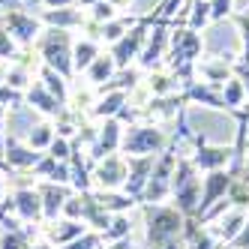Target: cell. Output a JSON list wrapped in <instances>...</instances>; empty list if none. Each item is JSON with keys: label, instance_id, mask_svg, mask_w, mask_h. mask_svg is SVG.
Listing matches in <instances>:
<instances>
[{"label": "cell", "instance_id": "1", "mask_svg": "<svg viewBox=\"0 0 249 249\" xmlns=\"http://www.w3.org/2000/svg\"><path fill=\"white\" fill-rule=\"evenodd\" d=\"M72 33L60 30V27H45L42 36L36 39V54L39 63L54 69L57 75H63L66 81L75 78V69H72Z\"/></svg>", "mask_w": 249, "mask_h": 249}, {"label": "cell", "instance_id": "2", "mask_svg": "<svg viewBox=\"0 0 249 249\" xmlns=\"http://www.w3.org/2000/svg\"><path fill=\"white\" fill-rule=\"evenodd\" d=\"M144 210V234L150 249H159L165 243H174L183 231V213L177 207H165V204H141Z\"/></svg>", "mask_w": 249, "mask_h": 249}, {"label": "cell", "instance_id": "3", "mask_svg": "<svg viewBox=\"0 0 249 249\" xmlns=\"http://www.w3.org/2000/svg\"><path fill=\"white\" fill-rule=\"evenodd\" d=\"M171 195L177 201V210L183 216H195L201 201V177L198 168L192 165V159H177V168L171 177Z\"/></svg>", "mask_w": 249, "mask_h": 249}, {"label": "cell", "instance_id": "4", "mask_svg": "<svg viewBox=\"0 0 249 249\" xmlns=\"http://www.w3.org/2000/svg\"><path fill=\"white\" fill-rule=\"evenodd\" d=\"M168 144V135L156 126V123H129V129H123L120 153L123 156H156Z\"/></svg>", "mask_w": 249, "mask_h": 249}, {"label": "cell", "instance_id": "5", "mask_svg": "<svg viewBox=\"0 0 249 249\" xmlns=\"http://www.w3.org/2000/svg\"><path fill=\"white\" fill-rule=\"evenodd\" d=\"M126 177H129L126 156H123V153H111V156L99 159V162L93 165L90 183H93V189H99V192H117V189L126 186Z\"/></svg>", "mask_w": 249, "mask_h": 249}, {"label": "cell", "instance_id": "6", "mask_svg": "<svg viewBox=\"0 0 249 249\" xmlns=\"http://www.w3.org/2000/svg\"><path fill=\"white\" fill-rule=\"evenodd\" d=\"M0 21L6 24L9 36L18 42V48H33L36 39L42 36V30H45V24L39 21V15H27L21 9H3L0 12Z\"/></svg>", "mask_w": 249, "mask_h": 249}, {"label": "cell", "instance_id": "7", "mask_svg": "<svg viewBox=\"0 0 249 249\" xmlns=\"http://www.w3.org/2000/svg\"><path fill=\"white\" fill-rule=\"evenodd\" d=\"M120 141H123L120 117H111V120L96 123V132H93V138H90V144H87V150H90V159H93V165L99 162V159L111 156V153H120Z\"/></svg>", "mask_w": 249, "mask_h": 249}, {"label": "cell", "instance_id": "8", "mask_svg": "<svg viewBox=\"0 0 249 249\" xmlns=\"http://www.w3.org/2000/svg\"><path fill=\"white\" fill-rule=\"evenodd\" d=\"M96 102L90 114H87V120L93 123H102V120H111V117H120L123 108H126L129 102V90H117V87H105V90H96Z\"/></svg>", "mask_w": 249, "mask_h": 249}, {"label": "cell", "instance_id": "9", "mask_svg": "<svg viewBox=\"0 0 249 249\" xmlns=\"http://www.w3.org/2000/svg\"><path fill=\"white\" fill-rule=\"evenodd\" d=\"M39 189V198H42V219L45 222H57L63 216V207L69 201V186L66 183H51V180H39L36 183Z\"/></svg>", "mask_w": 249, "mask_h": 249}, {"label": "cell", "instance_id": "10", "mask_svg": "<svg viewBox=\"0 0 249 249\" xmlns=\"http://www.w3.org/2000/svg\"><path fill=\"white\" fill-rule=\"evenodd\" d=\"M24 102L30 105L33 111H39V114H45V117H51V120H57V117L66 111V105H63L54 93H48V87H45L39 78L24 90Z\"/></svg>", "mask_w": 249, "mask_h": 249}, {"label": "cell", "instance_id": "11", "mask_svg": "<svg viewBox=\"0 0 249 249\" xmlns=\"http://www.w3.org/2000/svg\"><path fill=\"white\" fill-rule=\"evenodd\" d=\"M42 156H45V153L33 150V147L27 144V141L21 144V141L15 138V135H9V138H6V147H3V162H6L12 171H33Z\"/></svg>", "mask_w": 249, "mask_h": 249}, {"label": "cell", "instance_id": "12", "mask_svg": "<svg viewBox=\"0 0 249 249\" xmlns=\"http://www.w3.org/2000/svg\"><path fill=\"white\" fill-rule=\"evenodd\" d=\"M39 21L45 27H60V30H81L87 24V9L81 6H63V9H42Z\"/></svg>", "mask_w": 249, "mask_h": 249}, {"label": "cell", "instance_id": "13", "mask_svg": "<svg viewBox=\"0 0 249 249\" xmlns=\"http://www.w3.org/2000/svg\"><path fill=\"white\" fill-rule=\"evenodd\" d=\"M195 141V156H192V165L201 168V171H216L225 168V162L231 159V147H219V144H207L204 138H192Z\"/></svg>", "mask_w": 249, "mask_h": 249}, {"label": "cell", "instance_id": "14", "mask_svg": "<svg viewBox=\"0 0 249 249\" xmlns=\"http://www.w3.org/2000/svg\"><path fill=\"white\" fill-rule=\"evenodd\" d=\"M204 180V189H201V201H198V213H207L210 204L219 198V195H225V189L231 186V174L225 168H216V171H207V177H201Z\"/></svg>", "mask_w": 249, "mask_h": 249}, {"label": "cell", "instance_id": "15", "mask_svg": "<svg viewBox=\"0 0 249 249\" xmlns=\"http://www.w3.org/2000/svg\"><path fill=\"white\" fill-rule=\"evenodd\" d=\"M114 75H117V63H114V57H111V51H102V54L90 63V69L84 72V81L99 90V87H105Z\"/></svg>", "mask_w": 249, "mask_h": 249}, {"label": "cell", "instance_id": "16", "mask_svg": "<svg viewBox=\"0 0 249 249\" xmlns=\"http://www.w3.org/2000/svg\"><path fill=\"white\" fill-rule=\"evenodd\" d=\"M99 54H102V48H99L96 39H90V36L75 39V42H72V69H75V75H84Z\"/></svg>", "mask_w": 249, "mask_h": 249}, {"label": "cell", "instance_id": "17", "mask_svg": "<svg viewBox=\"0 0 249 249\" xmlns=\"http://www.w3.org/2000/svg\"><path fill=\"white\" fill-rule=\"evenodd\" d=\"M36 78L48 87V93H54L63 105L69 102V81H66L63 75H57L54 69H48V66H42V63H39V75H36Z\"/></svg>", "mask_w": 249, "mask_h": 249}, {"label": "cell", "instance_id": "18", "mask_svg": "<svg viewBox=\"0 0 249 249\" xmlns=\"http://www.w3.org/2000/svg\"><path fill=\"white\" fill-rule=\"evenodd\" d=\"M54 138H57L54 123H36V126L27 132V144L33 150H39V153H48V147H51V141H54Z\"/></svg>", "mask_w": 249, "mask_h": 249}, {"label": "cell", "instance_id": "19", "mask_svg": "<svg viewBox=\"0 0 249 249\" xmlns=\"http://www.w3.org/2000/svg\"><path fill=\"white\" fill-rule=\"evenodd\" d=\"M189 3H192V12H189L186 24H189L192 30H201V27L210 21V0H189Z\"/></svg>", "mask_w": 249, "mask_h": 249}, {"label": "cell", "instance_id": "20", "mask_svg": "<svg viewBox=\"0 0 249 249\" xmlns=\"http://www.w3.org/2000/svg\"><path fill=\"white\" fill-rule=\"evenodd\" d=\"M18 57H21V54H18V42H15V39L9 36L6 24L0 21V60L12 63V60H18Z\"/></svg>", "mask_w": 249, "mask_h": 249}, {"label": "cell", "instance_id": "21", "mask_svg": "<svg viewBox=\"0 0 249 249\" xmlns=\"http://www.w3.org/2000/svg\"><path fill=\"white\" fill-rule=\"evenodd\" d=\"M60 249H105V240H102L99 231H84L81 237H75L72 243H66Z\"/></svg>", "mask_w": 249, "mask_h": 249}, {"label": "cell", "instance_id": "22", "mask_svg": "<svg viewBox=\"0 0 249 249\" xmlns=\"http://www.w3.org/2000/svg\"><path fill=\"white\" fill-rule=\"evenodd\" d=\"M0 105H3L6 111L9 108H21V105H24V90H15V87L0 81Z\"/></svg>", "mask_w": 249, "mask_h": 249}, {"label": "cell", "instance_id": "23", "mask_svg": "<svg viewBox=\"0 0 249 249\" xmlns=\"http://www.w3.org/2000/svg\"><path fill=\"white\" fill-rule=\"evenodd\" d=\"M231 15V0H210V21H222Z\"/></svg>", "mask_w": 249, "mask_h": 249}, {"label": "cell", "instance_id": "24", "mask_svg": "<svg viewBox=\"0 0 249 249\" xmlns=\"http://www.w3.org/2000/svg\"><path fill=\"white\" fill-rule=\"evenodd\" d=\"M6 108L0 105V159H3V147H6Z\"/></svg>", "mask_w": 249, "mask_h": 249}, {"label": "cell", "instance_id": "25", "mask_svg": "<svg viewBox=\"0 0 249 249\" xmlns=\"http://www.w3.org/2000/svg\"><path fill=\"white\" fill-rule=\"evenodd\" d=\"M45 9H63V6H78V0H39Z\"/></svg>", "mask_w": 249, "mask_h": 249}, {"label": "cell", "instance_id": "26", "mask_svg": "<svg viewBox=\"0 0 249 249\" xmlns=\"http://www.w3.org/2000/svg\"><path fill=\"white\" fill-rule=\"evenodd\" d=\"M27 249H57V246L48 240H27Z\"/></svg>", "mask_w": 249, "mask_h": 249}, {"label": "cell", "instance_id": "27", "mask_svg": "<svg viewBox=\"0 0 249 249\" xmlns=\"http://www.w3.org/2000/svg\"><path fill=\"white\" fill-rule=\"evenodd\" d=\"M237 246H246V249H249V219H246V225H243V231H240V240H237Z\"/></svg>", "mask_w": 249, "mask_h": 249}, {"label": "cell", "instance_id": "28", "mask_svg": "<svg viewBox=\"0 0 249 249\" xmlns=\"http://www.w3.org/2000/svg\"><path fill=\"white\" fill-rule=\"evenodd\" d=\"M105 3H111V6H114L117 12H123V9H126V6L132 3V0H105Z\"/></svg>", "mask_w": 249, "mask_h": 249}, {"label": "cell", "instance_id": "29", "mask_svg": "<svg viewBox=\"0 0 249 249\" xmlns=\"http://www.w3.org/2000/svg\"><path fill=\"white\" fill-rule=\"evenodd\" d=\"M18 3H21V0H0V12H3V9H18Z\"/></svg>", "mask_w": 249, "mask_h": 249}, {"label": "cell", "instance_id": "30", "mask_svg": "<svg viewBox=\"0 0 249 249\" xmlns=\"http://www.w3.org/2000/svg\"><path fill=\"white\" fill-rule=\"evenodd\" d=\"M3 177H6V171H0V204H3V198H6V180Z\"/></svg>", "mask_w": 249, "mask_h": 249}, {"label": "cell", "instance_id": "31", "mask_svg": "<svg viewBox=\"0 0 249 249\" xmlns=\"http://www.w3.org/2000/svg\"><path fill=\"white\" fill-rule=\"evenodd\" d=\"M93 3H99V0H78V6H81V9H87V6H93Z\"/></svg>", "mask_w": 249, "mask_h": 249}, {"label": "cell", "instance_id": "32", "mask_svg": "<svg viewBox=\"0 0 249 249\" xmlns=\"http://www.w3.org/2000/svg\"><path fill=\"white\" fill-rule=\"evenodd\" d=\"M0 171H6V174H12V168H9V165L3 162V159H0Z\"/></svg>", "mask_w": 249, "mask_h": 249}]
</instances>
